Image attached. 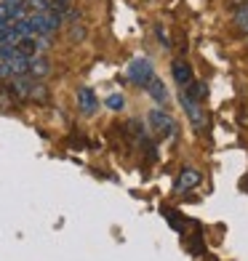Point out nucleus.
Returning <instances> with one entry per match:
<instances>
[{
  "label": "nucleus",
  "mask_w": 248,
  "mask_h": 261,
  "mask_svg": "<svg viewBox=\"0 0 248 261\" xmlns=\"http://www.w3.org/2000/svg\"><path fill=\"white\" fill-rule=\"evenodd\" d=\"M158 35H160V40H163V45H165V48H168L171 43H168V35H165V30H163V27H158Z\"/></svg>",
  "instance_id": "nucleus-12"
},
{
  "label": "nucleus",
  "mask_w": 248,
  "mask_h": 261,
  "mask_svg": "<svg viewBox=\"0 0 248 261\" xmlns=\"http://www.w3.org/2000/svg\"><path fill=\"white\" fill-rule=\"evenodd\" d=\"M78 107H80L83 115H93V112L99 110V99H96V93H93L88 86H83L78 91Z\"/></svg>",
  "instance_id": "nucleus-5"
},
{
  "label": "nucleus",
  "mask_w": 248,
  "mask_h": 261,
  "mask_svg": "<svg viewBox=\"0 0 248 261\" xmlns=\"http://www.w3.org/2000/svg\"><path fill=\"white\" fill-rule=\"evenodd\" d=\"M147 120H150L152 128H155V134H160V136H171V134H173V128H176L173 117L165 112V110H150Z\"/></svg>",
  "instance_id": "nucleus-3"
},
{
  "label": "nucleus",
  "mask_w": 248,
  "mask_h": 261,
  "mask_svg": "<svg viewBox=\"0 0 248 261\" xmlns=\"http://www.w3.org/2000/svg\"><path fill=\"white\" fill-rule=\"evenodd\" d=\"M128 77H131L136 86H147V83L155 77V72H152V64H150V59L144 56H139L134 59L131 64H128Z\"/></svg>",
  "instance_id": "nucleus-1"
},
{
  "label": "nucleus",
  "mask_w": 248,
  "mask_h": 261,
  "mask_svg": "<svg viewBox=\"0 0 248 261\" xmlns=\"http://www.w3.org/2000/svg\"><path fill=\"white\" fill-rule=\"evenodd\" d=\"M51 72V62H48V59H45V56H32L30 59V64H27V75L32 77V80H38V77H45V75H48Z\"/></svg>",
  "instance_id": "nucleus-6"
},
{
  "label": "nucleus",
  "mask_w": 248,
  "mask_h": 261,
  "mask_svg": "<svg viewBox=\"0 0 248 261\" xmlns=\"http://www.w3.org/2000/svg\"><path fill=\"white\" fill-rule=\"evenodd\" d=\"M182 91H184L190 99H195V101H203V99H206V88H203V83H197V80H192L190 86L182 88Z\"/></svg>",
  "instance_id": "nucleus-9"
},
{
  "label": "nucleus",
  "mask_w": 248,
  "mask_h": 261,
  "mask_svg": "<svg viewBox=\"0 0 248 261\" xmlns=\"http://www.w3.org/2000/svg\"><path fill=\"white\" fill-rule=\"evenodd\" d=\"M144 88H147V93H150V96L155 99L158 104H165V101H168V88H165V86H163V83H160L158 77H152V80L147 83Z\"/></svg>",
  "instance_id": "nucleus-8"
},
{
  "label": "nucleus",
  "mask_w": 248,
  "mask_h": 261,
  "mask_svg": "<svg viewBox=\"0 0 248 261\" xmlns=\"http://www.w3.org/2000/svg\"><path fill=\"white\" fill-rule=\"evenodd\" d=\"M197 184H200V171H195V168H184L179 173V179H176V189L179 192H187V189H192Z\"/></svg>",
  "instance_id": "nucleus-7"
},
{
  "label": "nucleus",
  "mask_w": 248,
  "mask_h": 261,
  "mask_svg": "<svg viewBox=\"0 0 248 261\" xmlns=\"http://www.w3.org/2000/svg\"><path fill=\"white\" fill-rule=\"evenodd\" d=\"M182 104H184V110H187V117H190V123L195 130H203L206 123H208V117H206V107H200V101L190 99L187 93L182 91Z\"/></svg>",
  "instance_id": "nucleus-2"
},
{
  "label": "nucleus",
  "mask_w": 248,
  "mask_h": 261,
  "mask_svg": "<svg viewBox=\"0 0 248 261\" xmlns=\"http://www.w3.org/2000/svg\"><path fill=\"white\" fill-rule=\"evenodd\" d=\"M104 107H107V110H112V112H120L123 107H126V99H123V93H110V96L104 99Z\"/></svg>",
  "instance_id": "nucleus-10"
},
{
  "label": "nucleus",
  "mask_w": 248,
  "mask_h": 261,
  "mask_svg": "<svg viewBox=\"0 0 248 261\" xmlns=\"http://www.w3.org/2000/svg\"><path fill=\"white\" fill-rule=\"evenodd\" d=\"M171 75H173V80H176V86H182V88H187V86H190V83L195 80L192 64L184 62V59H176V62L171 64Z\"/></svg>",
  "instance_id": "nucleus-4"
},
{
  "label": "nucleus",
  "mask_w": 248,
  "mask_h": 261,
  "mask_svg": "<svg viewBox=\"0 0 248 261\" xmlns=\"http://www.w3.org/2000/svg\"><path fill=\"white\" fill-rule=\"evenodd\" d=\"M24 6L30 11H35V14H43V11H51L54 8L51 0H24Z\"/></svg>",
  "instance_id": "nucleus-11"
}]
</instances>
